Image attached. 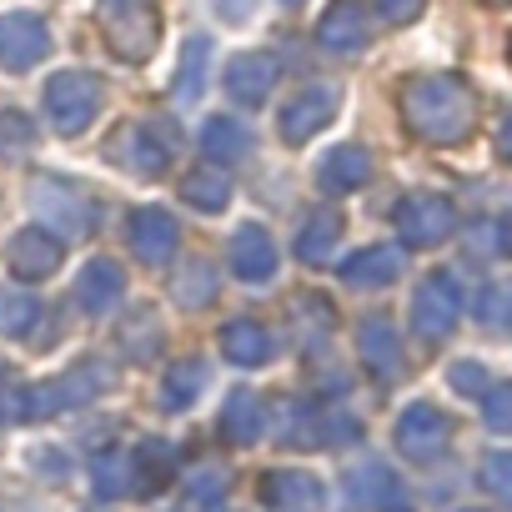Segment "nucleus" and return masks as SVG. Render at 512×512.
Returning <instances> with one entry per match:
<instances>
[{
	"label": "nucleus",
	"mask_w": 512,
	"mask_h": 512,
	"mask_svg": "<svg viewBox=\"0 0 512 512\" xmlns=\"http://www.w3.org/2000/svg\"><path fill=\"white\" fill-rule=\"evenodd\" d=\"M477 477H482V487H487L492 497L512 502V452H487L482 467H477Z\"/></svg>",
	"instance_id": "obj_36"
},
{
	"label": "nucleus",
	"mask_w": 512,
	"mask_h": 512,
	"mask_svg": "<svg viewBox=\"0 0 512 512\" xmlns=\"http://www.w3.org/2000/svg\"><path fill=\"white\" fill-rule=\"evenodd\" d=\"M367 176H372V156H367L362 146H332V151L322 156V166H317V181H322V191H332V196H347V191L367 186Z\"/></svg>",
	"instance_id": "obj_24"
},
{
	"label": "nucleus",
	"mask_w": 512,
	"mask_h": 512,
	"mask_svg": "<svg viewBox=\"0 0 512 512\" xmlns=\"http://www.w3.org/2000/svg\"><path fill=\"white\" fill-rule=\"evenodd\" d=\"M267 432V407L256 392H231L226 407H221V437L236 442V447H251V442H262Z\"/></svg>",
	"instance_id": "obj_25"
},
{
	"label": "nucleus",
	"mask_w": 512,
	"mask_h": 512,
	"mask_svg": "<svg viewBox=\"0 0 512 512\" xmlns=\"http://www.w3.org/2000/svg\"><path fill=\"white\" fill-rule=\"evenodd\" d=\"M31 201H36V216L46 226H56L61 236H91L96 231V201L81 186H71V181L41 176L36 191H31Z\"/></svg>",
	"instance_id": "obj_5"
},
{
	"label": "nucleus",
	"mask_w": 512,
	"mask_h": 512,
	"mask_svg": "<svg viewBox=\"0 0 512 512\" xmlns=\"http://www.w3.org/2000/svg\"><path fill=\"white\" fill-rule=\"evenodd\" d=\"M457 317H462V287H457V277L452 272L422 277V287L412 297V327H417V337L422 342H442L457 327Z\"/></svg>",
	"instance_id": "obj_6"
},
{
	"label": "nucleus",
	"mask_w": 512,
	"mask_h": 512,
	"mask_svg": "<svg viewBox=\"0 0 512 512\" xmlns=\"http://www.w3.org/2000/svg\"><path fill=\"white\" fill-rule=\"evenodd\" d=\"M402 116H407L412 136H422L432 146H457L477 126V96L457 76H422V81L402 86Z\"/></svg>",
	"instance_id": "obj_1"
},
{
	"label": "nucleus",
	"mask_w": 512,
	"mask_h": 512,
	"mask_svg": "<svg viewBox=\"0 0 512 512\" xmlns=\"http://www.w3.org/2000/svg\"><path fill=\"white\" fill-rule=\"evenodd\" d=\"M61 241L51 236V231H41V226H26V231H16L11 236V272L16 277H26V282H41V277H51L56 267H61Z\"/></svg>",
	"instance_id": "obj_17"
},
{
	"label": "nucleus",
	"mask_w": 512,
	"mask_h": 512,
	"mask_svg": "<svg viewBox=\"0 0 512 512\" xmlns=\"http://www.w3.org/2000/svg\"><path fill=\"white\" fill-rule=\"evenodd\" d=\"M497 241H502V251L512 256V211L502 216V226H497Z\"/></svg>",
	"instance_id": "obj_42"
},
{
	"label": "nucleus",
	"mask_w": 512,
	"mask_h": 512,
	"mask_svg": "<svg viewBox=\"0 0 512 512\" xmlns=\"http://www.w3.org/2000/svg\"><path fill=\"white\" fill-rule=\"evenodd\" d=\"M337 241H342V211L337 206H317L302 221V231H297V256H302L307 267H327Z\"/></svg>",
	"instance_id": "obj_23"
},
{
	"label": "nucleus",
	"mask_w": 512,
	"mask_h": 512,
	"mask_svg": "<svg viewBox=\"0 0 512 512\" xmlns=\"http://www.w3.org/2000/svg\"><path fill=\"white\" fill-rule=\"evenodd\" d=\"M206 382H211L206 362H201V357H181V362H171L166 377H161V402H166L171 412H186V407L206 392Z\"/></svg>",
	"instance_id": "obj_26"
},
{
	"label": "nucleus",
	"mask_w": 512,
	"mask_h": 512,
	"mask_svg": "<svg viewBox=\"0 0 512 512\" xmlns=\"http://www.w3.org/2000/svg\"><path fill=\"white\" fill-rule=\"evenodd\" d=\"M171 151H176L171 131L156 136L151 121H136V126H126V131L111 141V156H116L126 171H136V176H161V171L171 166Z\"/></svg>",
	"instance_id": "obj_11"
},
{
	"label": "nucleus",
	"mask_w": 512,
	"mask_h": 512,
	"mask_svg": "<svg viewBox=\"0 0 512 512\" xmlns=\"http://www.w3.org/2000/svg\"><path fill=\"white\" fill-rule=\"evenodd\" d=\"M221 502H226V477H221V467H201V472L191 477L186 512H221Z\"/></svg>",
	"instance_id": "obj_35"
},
{
	"label": "nucleus",
	"mask_w": 512,
	"mask_h": 512,
	"mask_svg": "<svg viewBox=\"0 0 512 512\" xmlns=\"http://www.w3.org/2000/svg\"><path fill=\"white\" fill-rule=\"evenodd\" d=\"M126 236H131V251L141 256L146 267H166L171 256H176V241H181L176 216H171V211H161V206H136V211H131Z\"/></svg>",
	"instance_id": "obj_12"
},
{
	"label": "nucleus",
	"mask_w": 512,
	"mask_h": 512,
	"mask_svg": "<svg viewBox=\"0 0 512 512\" xmlns=\"http://www.w3.org/2000/svg\"><path fill=\"white\" fill-rule=\"evenodd\" d=\"M101 31L121 61H146L161 36L156 0H101Z\"/></svg>",
	"instance_id": "obj_2"
},
{
	"label": "nucleus",
	"mask_w": 512,
	"mask_h": 512,
	"mask_svg": "<svg viewBox=\"0 0 512 512\" xmlns=\"http://www.w3.org/2000/svg\"><path fill=\"white\" fill-rule=\"evenodd\" d=\"M201 151L211 161H241V156H251V131L231 116H211L201 126Z\"/></svg>",
	"instance_id": "obj_29"
},
{
	"label": "nucleus",
	"mask_w": 512,
	"mask_h": 512,
	"mask_svg": "<svg viewBox=\"0 0 512 512\" xmlns=\"http://www.w3.org/2000/svg\"><path fill=\"white\" fill-rule=\"evenodd\" d=\"M181 196H186L191 206H201V211H221V206L231 201V176H226L221 166H196V171L181 181Z\"/></svg>",
	"instance_id": "obj_30"
},
{
	"label": "nucleus",
	"mask_w": 512,
	"mask_h": 512,
	"mask_svg": "<svg viewBox=\"0 0 512 512\" xmlns=\"http://www.w3.org/2000/svg\"><path fill=\"white\" fill-rule=\"evenodd\" d=\"M221 352L236 362V367H262L267 357H272V337H267V327H256V322H226L221 327Z\"/></svg>",
	"instance_id": "obj_27"
},
{
	"label": "nucleus",
	"mask_w": 512,
	"mask_h": 512,
	"mask_svg": "<svg viewBox=\"0 0 512 512\" xmlns=\"http://www.w3.org/2000/svg\"><path fill=\"white\" fill-rule=\"evenodd\" d=\"M477 322L492 327V332L512 327V282H492V287L477 292Z\"/></svg>",
	"instance_id": "obj_34"
},
{
	"label": "nucleus",
	"mask_w": 512,
	"mask_h": 512,
	"mask_svg": "<svg viewBox=\"0 0 512 512\" xmlns=\"http://www.w3.org/2000/svg\"><path fill=\"white\" fill-rule=\"evenodd\" d=\"M287 6H297V0H287Z\"/></svg>",
	"instance_id": "obj_43"
},
{
	"label": "nucleus",
	"mask_w": 512,
	"mask_h": 512,
	"mask_svg": "<svg viewBox=\"0 0 512 512\" xmlns=\"http://www.w3.org/2000/svg\"><path fill=\"white\" fill-rule=\"evenodd\" d=\"M101 101H106V91H101V76H91V71H61L46 81V116L66 136H81L101 116Z\"/></svg>",
	"instance_id": "obj_3"
},
{
	"label": "nucleus",
	"mask_w": 512,
	"mask_h": 512,
	"mask_svg": "<svg viewBox=\"0 0 512 512\" xmlns=\"http://www.w3.org/2000/svg\"><path fill=\"white\" fill-rule=\"evenodd\" d=\"M357 352H362V362L372 367V377H382V382L402 377V342H397V327H392L387 317H367V322H362Z\"/></svg>",
	"instance_id": "obj_19"
},
{
	"label": "nucleus",
	"mask_w": 512,
	"mask_h": 512,
	"mask_svg": "<svg viewBox=\"0 0 512 512\" xmlns=\"http://www.w3.org/2000/svg\"><path fill=\"white\" fill-rule=\"evenodd\" d=\"M482 417L492 432H512V382H497L482 392Z\"/></svg>",
	"instance_id": "obj_37"
},
{
	"label": "nucleus",
	"mask_w": 512,
	"mask_h": 512,
	"mask_svg": "<svg viewBox=\"0 0 512 512\" xmlns=\"http://www.w3.org/2000/svg\"><path fill=\"white\" fill-rule=\"evenodd\" d=\"M337 272H342L347 287L377 292V287H392V282L402 277V251H397V246H362L357 256H347Z\"/></svg>",
	"instance_id": "obj_18"
},
{
	"label": "nucleus",
	"mask_w": 512,
	"mask_h": 512,
	"mask_svg": "<svg viewBox=\"0 0 512 512\" xmlns=\"http://www.w3.org/2000/svg\"><path fill=\"white\" fill-rule=\"evenodd\" d=\"M51 56V26L31 11L0 16V66L6 71H31L36 61Z\"/></svg>",
	"instance_id": "obj_10"
},
{
	"label": "nucleus",
	"mask_w": 512,
	"mask_h": 512,
	"mask_svg": "<svg viewBox=\"0 0 512 512\" xmlns=\"http://www.w3.org/2000/svg\"><path fill=\"white\" fill-rule=\"evenodd\" d=\"M262 497H267L272 512H317V507L327 502L322 482H317L312 472H302V467L267 472V477H262Z\"/></svg>",
	"instance_id": "obj_16"
},
{
	"label": "nucleus",
	"mask_w": 512,
	"mask_h": 512,
	"mask_svg": "<svg viewBox=\"0 0 512 512\" xmlns=\"http://www.w3.org/2000/svg\"><path fill=\"white\" fill-rule=\"evenodd\" d=\"M447 382H452V392H462V397H482V392L492 387V377H487L482 362H452Z\"/></svg>",
	"instance_id": "obj_38"
},
{
	"label": "nucleus",
	"mask_w": 512,
	"mask_h": 512,
	"mask_svg": "<svg viewBox=\"0 0 512 512\" xmlns=\"http://www.w3.org/2000/svg\"><path fill=\"white\" fill-rule=\"evenodd\" d=\"M422 6H427V0H377L382 21H392V26H407V21H417V16H422Z\"/></svg>",
	"instance_id": "obj_40"
},
{
	"label": "nucleus",
	"mask_w": 512,
	"mask_h": 512,
	"mask_svg": "<svg viewBox=\"0 0 512 512\" xmlns=\"http://www.w3.org/2000/svg\"><path fill=\"white\" fill-rule=\"evenodd\" d=\"M91 487H96V497H121V492H131V452H121V447L96 452V457H91Z\"/></svg>",
	"instance_id": "obj_32"
},
{
	"label": "nucleus",
	"mask_w": 512,
	"mask_h": 512,
	"mask_svg": "<svg viewBox=\"0 0 512 512\" xmlns=\"http://www.w3.org/2000/svg\"><path fill=\"white\" fill-rule=\"evenodd\" d=\"M337 111H342V86H332V81H312V86H302V91L282 106V116H277L282 141H292V146L312 141Z\"/></svg>",
	"instance_id": "obj_7"
},
{
	"label": "nucleus",
	"mask_w": 512,
	"mask_h": 512,
	"mask_svg": "<svg viewBox=\"0 0 512 512\" xmlns=\"http://www.w3.org/2000/svg\"><path fill=\"white\" fill-rule=\"evenodd\" d=\"M31 141H36V126H31L26 111H0V146L21 151V146H31Z\"/></svg>",
	"instance_id": "obj_39"
},
{
	"label": "nucleus",
	"mask_w": 512,
	"mask_h": 512,
	"mask_svg": "<svg viewBox=\"0 0 512 512\" xmlns=\"http://www.w3.org/2000/svg\"><path fill=\"white\" fill-rule=\"evenodd\" d=\"M497 151L512 161V111H507V121H502V131H497Z\"/></svg>",
	"instance_id": "obj_41"
},
{
	"label": "nucleus",
	"mask_w": 512,
	"mask_h": 512,
	"mask_svg": "<svg viewBox=\"0 0 512 512\" xmlns=\"http://www.w3.org/2000/svg\"><path fill=\"white\" fill-rule=\"evenodd\" d=\"M347 497H352L357 507H382V512H392V507H402V482L392 477L387 462H357V467L347 472Z\"/></svg>",
	"instance_id": "obj_21"
},
{
	"label": "nucleus",
	"mask_w": 512,
	"mask_h": 512,
	"mask_svg": "<svg viewBox=\"0 0 512 512\" xmlns=\"http://www.w3.org/2000/svg\"><path fill=\"white\" fill-rule=\"evenodd\" d=\"M452 226H457V211H452V201L437 196V191H412V196L397 206V236H402L407 246H437V241L452 236Z\"/></svg>",
	"instance_id": "obj_8"
},
{
	"label": "nucleus",
	"mask_w": 512,
	"mask_h": 512,
	"mask_svg": "<svg viewBox=\"0 0 512 512\" xmlns=\"http://www.w3.org/2000/svg\"><path fill=\"white\" fill-rule=\"evenodd\" d=\"M206 66H211V41H206V36H191V41H186V51H181L176 81H171V96H176V106H191V101H201V91H206Z\"/></svg>",
	"instance_id": "obj_28"
},
{
	"label": "nucleus",
	"mask_w": 512,
	"mask_h": 512,
	"mask_svg": "<svg viewBox=\"0 0 512 512\" xmlns=\"http://www.w3.org/2000/svg\"><path fill=\"white\" fill-rule=\"evenodd\" d=\"M41 302H36V292H21V287H11V292H0V332L6 337H31L36 327H41Z\"/></svg>",
	"instance_id": "obj_31"
},
{
	"label": "nucleus",
	"mask_w": 512,
	"mask_h": 512,
	"mask_svg": "<svg viewBox=\"0 0 512 512\" xmlns=\"http://www.w3.org/2000/svg\"><path fill=\"white\" fill-rule=\"evenodd\" d=\"M447 442H452V422H447V412H437L432 402H412V407L397 417V447H402V457H412V462H437V457L447 452Z\"/></svg>",
	"instance_id": "obj_9"
},
{
	"label": "nucleus",
	"mask_w": 512,
	"mask_h": 512,
	"mask_svg": "<svg viewBox=\"0 0 512 512\" xmlns=\"http://www.w3.org/2000/svg\"><path fill=\"white\" fill-rule=\"evenodd\" d=\"M231 272L241 282H267L277 272V241H272L267 226H256V221L236 226V236H231Z\"/></svg>",
	"instance_id": "obj_15"
},
{
	"label": "nucleus",
	"mask_w": 512,
	"mask_h": 512,
	"mask_svg": "<svg viewBox=\"0 0 512 512\" xmlns=\"http://www.w3.org/2000/svg\"><path fill=\"white\" fill-rule=\"evenodd\" d=\"M277 86V61L267 51H241L231 66H226V96L236 106H262Z\"/></svg>",
	"instance_id": "obj_14"
},
{
	"label": "nucleus",
	"mask_w": 512,
	"mask_h": 512,
	"mask_svg": "<svg viewBox=\"0 0 512 512\" xmlns=\"http://www.w3.org/2000/svg\"><path fill=\"white\" fill-rule=\"evenodd\" d=\"M367 36H372V21H367L362 0H332L327 16L317 21V46H322V51H337V56L362 51Z\"/></svg>",
	"instance_id": "obj_13"
},
{
	"label": "nucleus",
	"mask_w": 512,
	"mask_h": 512,
	"mask_svg": "<svg viewBox=\"0 0 512 512\" xmlns=\"http://www.w3.org/2000/svg\"><path fill=\"white\" fill-rule=\"evenodd\" d=\"M106 382H111V377L101 372V362H86V367H76V372H66V377H56V382L26 387V392L16 397V417H51V412H61V407H81V402H91Z\"/></svg>",
	"instance_id": "obj_4"
},
{
	"label": "nucleus",
	"mask_w": 512,
	"mask_h": 512,
	"mask_svg": "<svg viewBox=\"0 0 512 512\" xmlns=\"http://www.w3.org/2000/svg\"><path fill=\"white\" fill-rule=\"evenodd\" d=\"M171 287H176V302L181 307H206L216 297V272H211V262H186Z\"/></svg>",
	"instance_id": "obj_33"
},
{
	"label": "nucleus",
	"mask_w": 512,
	"mask_h": 512,
	"mask_svg": "<svg viewBox=\"0 0 512 512\" xmlns=\"http://www.w3.org/2000/svg\"><path fill=\"white\" fill-rule=\"evenodd\" d=\"M121 287H126L121 267H116V262H106V256H96V262H86V267H81V277H76V302H81V312L106 317V312L121 302Z\"/></svg>",
	"instance_id": "obj_20"
},
{
	"label": "nucleus",
	"mask_w": 512,
	"mask_h": 512,
	"mask_svg": "<svg viewBox=\"0 0 512 512\" xmlns=\"http://www.w3.org/2000/svg\"><path fill=\"white\" fill-rule=\"evenodd\" d=\"M171 477H176V447L171 442H141V447H131V492L136 497H151V492H161V487H171Z\"/></svg>",
	"instance_id": "obj_22"
}]
</instances>
